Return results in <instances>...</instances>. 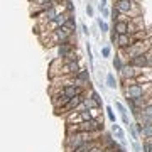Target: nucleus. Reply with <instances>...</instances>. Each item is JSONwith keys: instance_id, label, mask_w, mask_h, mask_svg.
I'll return each instance as SVG.
<instances>
[{"instance_id": "nucleus-1", "label": "nucleus", "mask_w": 152, "mask_h": 152, "mask_svg": "<svg viewBox=\"0 0 152 152\" xmlns=\"http://www.w3.org/2000/svg\"><path fill=\"white\" fill-rule=\"evenodd\" d=\"M96 134H88V132H75V134H66L64 139V151L66 152H75L78 147H81L83 144L91 140H96L95 139Z\"/></svg>"}, {"instance_id": "nucleus-2", "label": "nucleus", "mask_w": 152, "mask_h": 152, "mask_svg": "<svg viewBox=\"0 0 152 152\" xmlns=\"http://www.w3.org/2000/svg\"><path fill=\"white\" fill-rule=\"evenodd\" d=\"M145 53H149V42H147V39L145 41H137V42H134L132 46H129L127 49L122 51L124 58H127L129 61H130L132 58H137V56H140V54H145Z\"/></svg>"}, {"instance_id": "nucleus-3", "label": "nucleus", "mask_w": 152, "mask_h": 152, "mask_svg": "<svg viewBox=\"0 0 152 152\" xmlns=\"http://www.w3.org/2000/svg\"><path fill=\"white\" fill-rule=\"evenodd\" d=\"M71 37H73V31L69 27H66V26L56 29L53 32H49V42L51 44H61V42H64V41H69Z\"/></svg>"}, {"instance_id": "nucleus-4", "label": "nucleus", "mask_w": 152, "mask_h": 152, "mask_svg": "<svg viewBox=\"0 0 152 152\" xmlns=\"http://www.w3.org/2000/svg\"><path fill=\"white\" fill-rule=\"evenodd\" d=\"M147 93V83L145 85H132L129 88H124V95H125V100H137V98H144Z\"/></svg>"}, {"instance_id": "nucleus-5", "label": "nucleus", "mask_w": 152, "mask_h": 152, "mask_svg": "<svg viewBox=\"0 0 152 152\" xmlns=\"http://www.w3.org/2000/svg\"><path fill=\"white\" fill-rule=\"evenodd\" d=\"M100 130H103V122L98 118H91V120H88V122H81L80 124V132L98 134Z\"/></svg>"}, {"instance_id": "nucleus-6", "label": "nucleus", "mask_w": 152, "mask_h": 152, "mask_svg": "<svg viewBox=\"0 0 152 152\" xmlns=\"http://www.w3.org/2000/svg\"><path fill=\"white\" fill-rule=\"evenodd\" d=\"M142 75H144V69H139L135 66H132L130 63L125 64L124 68H122V71H120V78H122V80H132V78H137V80H139Z\"/></svg>"}, {"instance_id": "nucleus-7", "label": "nucleus", "mask_w": 152, "mask_h": 152, "mask_svg": "<svg viewBox=\"0 0 152 152\" xmlns=\"http://www.w3.org/2000/svg\"><path fill=\"white\" fill-rule=\"evenodd\" d=\"M59 14H63V7H51V9H48V10H44L42 14H41V15H42V22L44 24H46V26H48L49 22H54L56 20V17L59 15Z\"/></svg>"}, {"instance_id": "nucleus-8", "label": "nucleus", "mask_w": 152, "mask_h": 152, "mask_svg": "<svg viewBox=\"0 0 152 152\" xmlns=\"http://www.w3.org/2000/svg\"><path fill=\"white\" fill-rule=\"evenodd\" d=\"M59 91L63 93V95H66L68 98H75L76 95H80V93H83V88H80V86H76L73 81H69V83H66L63 88H59Z\"/></svg>"}, {"instance_id": "nucleus-9", "label": "nucleus", "mask_w": 152, "mask_h": 152, "mask_svg": "<svg viewBox=\"0 0 152 152\" xmlns=\"http://www.w3.org/2000/svg\"><path fill=\"white\" fill-rule=\"evenodd\" d=\"M73 51H75V46L71 44V39L69 41H64V42H61V44H58V58H59V59H66Z\"/></svg>"}, {"instance_id": "nucleus-10", "label": "nucleus", "mask_w": 152, "mask_h": 152, "mask_svg": "<svg viewBox=\"0 0 152 152\" xmlns=\"http://www.w3.org/2000/svg\"><path fill=\"white\" fill-rule=\"evenodd\" d=\"M73 83H75L76 86H80V88H83V86H90V71L88 69H81L78 75L73 78Z\"/></svg>"}, {"instance_id": "nucleus-11", "label": "nucleus", "mask_w": 152, "mask_h": 152, "mask_svg": "<svg viewBox=\"0 0 152 152\" xmlns=\"http://www.w3.org/2000/svg\"><path fill=\"white\" fill-rule=\"evenodd\" d=\"M129 63H130L132 66L139 68V69H147V66H149V53L137 56V58H132V59L129 61Z\"/></svg>"}, {"instance_id": "nucleus-12", "label": "nucleus", "mask_w": 152, "mask_h": 152, "mask_svg": "<svg viewBox=\"0 0 152 152\" xmlns=\"http://www.w3.org/2000/svg\"><path fill=\"white\" fill-rule=\"evenodd\" d=\"M113 29L118 32V36L130 34V20H118V22H115Z\"/></svg>"}, {"instance_id": "nucleus-13", "label": "nucleus", "mask_w": 152, "mask_h": 152, "mask_svg": "<svg viewBox=\"0 0 152 152\" xmlns=\"http://www.w3.org/2000/svg\"><path fill=\"white\" fill-rule=\"evenodd\" d=\"M117 46H118L120 51H124V49H127L129 46H132V37L130 34H125V36H120L118 41H117Z\"/></svg>"}, {"instance_id": "nucleus-14", "label": "nucleus", "mask_w": 152, "mask_h": 152, "mask_svg": "<svg viewBox=\"0 0 152 152\" xmlns=\"http://www.w3.org/2000/svg\"><path fill=\"white\" fill-rule=\"evenodd\" d=\"M112 134L118 139V142L122 144V145H125V134H124V130H122V127H120V125L112 124Z\"/></svg>"}, {"instance_id": "nucleus-15", "label": "nucleus", "mask_w": 152, "mask_h": 152, "mask_svg": "<svg viewBox=\"0 0 152 152\" xmlns=\"http://www.w3.org/2000/svg\"><path fill=\"white\" fill-rule=\"evenodd\" d=\"M115 107H117V110L120 112V117H122V122H124V125H130V120H129V113H127V108H125L122 103H115Z\"/></svg>"}, {"instance_id": "nucleus-16", "label": "nucleus", "mask_w": 152, "mask_h": 152, "mask_svg": "<svg viewBox=\"0 0 152 152\" xmlns=\"http://www.w3.org/2000/svg\"><path fill=\"white\" fill-rule=\"evenodd\" d=\"M96 145H100V142L98 140H91V142H86V144H83L81 147H78L75 152H90L91 149H95Z\"/></svg>"}, {"instance_id": "nucleus-17", "label": "nucleus", "mask_w": 152, "mask_h": 152, "mask_svg": "<svg viewBox=\"0 0 152 152\" xmlns=\"http://www.w3.org/2000/svg\"><path fill=\"white\" fill-rule=\"evenodd\" d=\"M107 86L112 88V90H115V88L118 86V85H117V78H115L113 73H108V75H107Z\"/></svg>"}, {"instance_id": "nucleus-18", "label": "nucleus", "mask_w": 152, "mask_h": 152, "mask_svg": "<svg viewBox=\"0 0 152 152\" xmlns=\"http://www.w3.org/2000/svg\"><path fill=\"white\" fill-rule=\"evenodd\" d=\"M96 24H98V27H100V31H102V34L110 32V26H108V24H107L105 20H102V19H98V20H96Z\"/></svg>"}, {"instance_id": "nucleus-19", "label": "nucleus", "mask_w": 152, "mask_h": 152, "mask_svg": "<svg viewBox=\"0 0 152 152\" xmlns=\"http://www.w3.org/2000/svg\"><path fill=\"white\" fill-rule=\"evenodd\" d=\"M129 130H130L132 140H134V142L139 140V132H137V129H135V124H130V125H129Z\"/></svg>"}, {"instance_id": "nucleus-20", "label": "nucleus", "mask_w": 152, "mask_h": 152, "mask_svg": "<svg viewBox=\"0 0 152 152\" xmlns=\"http://www.w3.org/2000/svg\"><path fill=\"white\" fill-rule=\"evenodd\" d=\"M124 61H122V59H120V56H117V58H115V59H113V68H115V69H117V71H118V73H120V71H122V68H124Z\"/></svg>"}, {"instance_id": "nucleus-21", "label": "nucleus", "mask_w": 152, "mask_h": 152, "mask_svg": "<svg viewBox=\"0 0 152 152\" xmlns=\"http://www.w3.org/2000/svg\"><path fill=\"white\" fill-rule=\"evenodd\" d=\"M105 112H107V117H108V120H110V122H112V124H117V122H115V113H113V108H112V107H107V108H105Z\"/></svg>"}, {"instance_id": "nucleus-22", "label": "nucleus", "mask_w": 152, "mask_h": 152, "mask_svg": "<svg viewBox=\"0 0 152 152\" xmlns=\"http://www.w3.org/2000/svg\"><path fill=\"white\" fill-rule=\"evenodd\" d=\"M64 9L68 10V14H75V5L71 0H64Z\"/></svg>"}, {"instance_id": "nucleus-23", "label": "nucleus", "mask_w": 152, "mask_h": 152, "mask_svg": "<svg viewBox=\"0 0 152 152\" xmlns=\"http://www.w3.org/2000/svg\"><path fill=\"white\" fill-rule=\"evenodd\" d=\"M118 37H120V36H118V32H117L115 29H113V31H110V41H112L113 44H117V41H118Z\"/></svg>"}, {"instance_id": "nucleus-24", "label": "nucleus", "mask_w": 152, "mask_h": 152, "mask_svg": "<svg viewBox=\"0 0 152 152\" xmlns=\"http://www.w3.org/2000/svg\"><path fill=\"white\" fill-rule=\"evenodd\" d=\"M110 54H112V49H110V46L102 48V56H103V58H110Z\"/></svg>"}, {"instance_id": "nucleus-25", "label": "nucleus", "mask_w": 152, "mask_h": 152, "mask_svg": "<svg viewBox=\"0 0 152 152\" xmlns=\"http://www.w3.org/2000/svg\"><path fill=\"white\" fill-rule=\"evenodd\" d=\"M90 96H91L93 100H95V102H96V103L102 107V98H100V95H98L96 91H91V93H90Z\"/></svg>"}, {"instance_id": "nucleus-26", "label": "nucleus", "mask_w": 152, "mask_h": 152, "mask_svg": "<svg viewBox=\"0 0 152 152\" xmlns=\"http://www.w3.org/2000/svg\"><path fill=\"white\" fill-rule=\"evenodd\" d=\"M100 12H102V15L107 19V17H110V10L107 9V7H100Z\"/></svg>"}, {"instance_id": "nucleus-27", "label": "nucleus", "mask_w": 152, "mask_h": 152, "mask_svg": "<svg viewBox=\"0 0 152 152\" xmlns=\"http://www.w3.org/2000/svg\"><path fill=\"white\" fill-rule=\"evenodd\" d=\"M142 113H145V115H152V105H149V107H145L144 110H140Z\"/></svg>"}, {"instance_id": "nucleus-28", "label": "nucleus", "mask_w": 152, "mask_h": 152, "mask_svg": "<svg viewBox=\"0 0 152 152\" xmlns=\"http://www.w3.org/2000/svg\"><path fill=\"white\" fill-rule=\"evenodd\" d=\"M132 147H134V151H135V152H142V147H140V144H139V142H134V144H132Z\"/></svg>"}, {"instance_id": "nucleus-29", "label": "nucleus", "mask_w": 152, "mask_h": 152, "mask_svg": "<svg viewBox=\"0 0 152 152\" xmlns=\"http://www.w3.org/2000/svg\"><path fill=\"white\" fill-rule=\"evenodd\" d=\"M86 14H88V17H93V7H91V4H88V5H86Z\"/></svg>"}, {"instance_id": "nucleus-30", "label": "nucleus", "mask_w": 152, "mask_h": 152, "mask_svg": "<svg viewBox=\"0 0 152 152\" xmlns=\"http://www.w3.org/2000/svg\"><path fill=\"white\" fill-rule=\"evenodd\" d=\"M81 29H83V34H85V36H90V29H88L86 26H85V24L81 26Z\"/></svg>"}]
</instances>
